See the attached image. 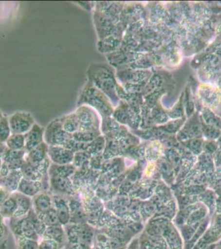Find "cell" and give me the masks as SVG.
I'll return each mask as SVG.
<instances>
[{
	"label": "cell",
	"instance_id": "22",
	"mask_svg": "<svg viewBox=\"0 0 221 249\" xmlns=\"http://www.w3.org/2000/svg\"><path fill=\"white\" fill-rule=\"evenodd\" d=\"M61 246L56 241L42 238L39 242L38 249H60Z\"/></svg>",
	"mask_w": 221,
	"mask_h": 249
},
{
	"label": "cell",
	"instance_id": "24",
	"mask_svg": "<svg viewBox=\"0 0 221 249\" xmlns=\"http://www.w3.org/2000/svg\"><path fill=\"white\" fill-rule=\"evenodd\" d=\"M12 193L5 187L0 185V206L11 196Z\"/></svg>",
	"mask_w": 221,
	"mask_h": 249
},
{
	"label": "cell",
	"instance_id": "21",
	"mask_svg": "<svg viewBox=\"0 0 221 249\" xmlns=\"http://www.w3.org/2000/svg\"><path fill=\"white\" fill-rule=\"evenodd\" d=\"M11 134L9 119L3 116L0 120V143H5Z\"/></svg>",
	"mask_w": 221,
	"mask_h": 249
},
{
	"label": "cell",
	"instance_id": "20",
	"mask_svg": "<svg viewBox=\"0 0 221 249\" xmlns=\"http://www.w3.org/2000/svg\"><path fill=\"white\" fill-rule=\"evenodd\" d=\"M15 238L18 249H38L39 241L21 236Z\"/></svg>",
	"mask_w": 221,
	"mask_h": 249
},
{
	"label": "cell",
	"instance_id": "12",
	"mask_svg": "<svg viewBox=\"0 0 221 249\" xmlns=\"http://www.w3.org/2000/svg\"><path fill=\"white\" fill-rule=\"evenodd\" d=\"M49 145L45 142L37 146L35 149L27 152L25 160L31 164H36L42 161L48 157Z\"/></svg>",
	"mask_w": 221,
	"mask_h": 249
},
{
	"label": "cell",
	"instance_id": "10",
	"mask_svg": "<svg viewBox=\"0 0 221 249\" xmlns=\"http://www.w3.org/2000/svg\"><path fill=\"white\" fill-rule=\"evenodd\" d=\"M22 178L21 170L11 171L7 177L0 178V185L5 187L11 193H13L18 191V188Z\"/></svg>",
	"mask_w": 221,
	"mask_h": 249
},
{
	"label": "cell",
	"instance_id": "3",
	"mask_svg": "<svg viewBox=\"0 0 221 249\" xmlns=\"http://www.w3.org/2000/svg\"><path fill=\"white\" fill-rule=\"evenodd\" d=\"M8 119L12 134H26L35 124L32 114L27 112H15Z\"/></svg>",
	"mask_w": 221,
	"mask_h": 249
},
{
	"label": "cell",
	"instance_id": "13",
	"mask_svg": "<svg viewBox=\"0 0 221 249\" xmlns=\"http://www.w3.org/2000/svg\"><path fill=\"white\" fill-rule=\"evenodd\" d=\"M41 238L56 241L62 245L65 241V232L61 225L47 227Z\"/></svg>",
	"mask_w": 221,
	"mask_h": 249
},
{
	"label": "cell",
	"instance_id": "17",
	"mask_svg": "<svg viewBox=\"0 0 221 249\" xmlns=\"http://www.w3.org/2000/svg\"><path fill=\"white\" fill-rule=\"evenodd\" d=\"M16 210H17V202L15 197L11 195L9 198L0 206V211L4 219H10L14 216Z\"/></svg>",
	"mask_w": 221,
	"mask_h": 249
},
{
	"label": "cell",
	"instance_id": "4",
	"mask_svg": "<svg viewBox=\"0 0 221 249\" xmlns=\"http://www.w3.org/2000/svg\"><path fill=\"white\" fill-rule=\"evenodd\" d=\"M9 227L15 237H25L37 241H39L40 238L33 228L27 216L10 219Z\"/></svg>",
	"mask_w": 221,
	"mask_h": 249
},
{
	"label": "cell",
	"instance_id": "5",
	"mask_svg": "<svg viewBox=\"0 0 221 249\" xmlns=\"http://www.w3.org/2000/svg\"><path fill=\"white\" fill-rule=\"evenodd\" d=\"M48 157L53 164L65 165L73 161L74 153L61 146H49Z\"/></svg>",
	"mask_w": 221,
	"mask_h": 249
},
{
	"label": "cell",
	"instance_id": "23",
	"mask_svg": "<svg viewBox=\"0 0 221 249\" xmlns=\"http://www.w3.org/2000/svg\"><path fill=\"white\" fill-rule=\"evenodd\" d=\"M25 159L18 160V161L10 162V163H6L7 164L8 167L10 170V171H18L21 170L22 168L23 165L25 163Z\"/></svg>",
	"mask_w": 221,
	"mask_h": 249
},
{
	"label": "cell",
	"instance_id": "6",
	"mask_svg": "<svg viewBox=\"0 0 221 249\" xmlns=\"http://www.w3.org/2000/svg\"><path fill=\"white\" fill-rule=\"evenodd\" d=\"M24 136L25 149L29 152L44 142V130L39 124H35Z\"/></svg>",
	"mask_w": 221,
	"mask_h": 249
},
{
	"label": "cell",
	"instance_id": "27",
	"mask_svg": "<svg viewBox=\"0 0 221 249\" xmlns=\"http://www.w3.org/2000/svg\"><path fill=\"white\" fill-rule=\"evenodd\" d=\"M7 147L6 146L5 143H0V158H3L4 154H5L6 150H7Z\"/></svg>",
	"mask_w": 221,
	"mask_h": 249
},
{
	"label": "cell",
	"instance_id": "31",
	"mask_svg": "<svg viewBox=\"0 0 221 249\" xmlns=\"http://www.w3.org/2000/svg\"><path fill=\"white\" fill-rule=\"evenodd\" d=\"M3 114H2V112H1V110H0V120H1L2 117H3Z\"/></svg>",
	"mask_w": 221,
	"mask_h": 249
},
{
	"label": "cell",
	"instance_id": "25",
	"mask_svg": "<svg viewBox=\"0 0 221 249\" xmlns=\"http://www.w3.org/2000/svg\"><path fill=\"white\" fill-rule=\"evenodd\" d=\"M6 234H7V228L5 223L0 224V246H1L5 241Z\"/></svg>",
	"mask_w": 221,
	"mask_h": 249
},
{
	"label": "cell",
	"instance_id": "11",
	"mask_svg": "<svg viewBox=\"0 0 221 249\" xmlns=\"http://www.w3.org/2000/svg\"><path fill=\"white\" fill-rule=\"evenodd\" d=\"M32 201L33 208L37 214L44 212L53 207L52 197L42 192L33 197Z\"/></svg>",
	"mask_w": 221,
	"mask_h": 249
},
{
	"label": "cell",
	"instance_id": "18",
	"mask_svg": "<svg viewBox=\"0 0 221 249\" xmlns=\"http://www.w3.org/2000/svg\"><path fill=\"white\" fill-rule=\"evenodd\" d=\"M7 149L10 150H22L25 149L24 134H12L5 142Z\"/></svg>",
	"mask_w": 221,
	"mask_h": 249
},
{
	"label": "cell",
	"instance_id": "2",
	"mask_svg": "<svg viewBox=\"0 0 221 249\" xmlns=\"http://www.w3.org/2000/svg\"><path fill=\"white\" fill-rule=\"evenodd\" d=\"M70 136L62 125V120H55L49 124L44 130V142L49 146H61L65 147Z\"/></svg>",
	"mask_w": 221,
	"mask_h": 249
},
{
	"label": "cell",
	"instance_id": "28",
	"mask_svg": "<svg viewBox=\"0 0 221 249\" xmlns=\"http://www.w3.org/2000/svg\"><path fill=\"white\" fill-rule=\"evenodd\" d=\"M128 249H140L139 242H138V240H133V242H132L131 244L129 245Z\"/></svg>",
	"mask_w": 221,
	"mask_h": 249
},
{
	"label": "cell",
	"instance_id": "19",
	"mask_svg": "<svg viewBox=\"0 0 221 249\" xmlns=\"http://www.w3.org/2000/svg\"><path fill=\"white\" fill-rule=\"evenodd\" d=\"M27 152L25 149L22 150H10L7 149L5 154L2 158V160L5 163L18 161V160H24L26 158Z\"/></svg>",
	"mask_w": 221,
	"mask_h": 249
},
{
	"label": "cell",
	"instance_id": "1",
	"mask_svg": "<svg viewBox=\"0 0 221 249\" xmlns=\"http://www.w3.org/2000/svg\"><path fill=\"white\" fill-rule=\"evenodd\" d=\"M92 84L90 81L81 96L80 104L87 103L99 110L102 115L110 116L112 112L111 106L106 98V96L97 89L92 88Z\"/></svg>",
	"mask_w": 221,
	"mask_h": 249
},
{
	"label": "cell",
	"instance_id": "8",
	"mask_svg": "<svg viewBox=\"0 0 221 249\" xmlns=\"http://www.w3.org/2000/svg\"><path fill=\"white\" fill-rule=\"evenodd\" d=\"M42 189L43 184L41 181H31L22 178L19 183L17 191L33 198L37 194L41 193Z\"/></svg>",
	"mask_w": 221,
	"mask_h": 249
},
{
	"label": "cell",
	"instance_id": "9",
	"mask_svg": "<svg viewBox=\"0 0 221 249\" xmlns=\"http://www.w3.org/2000/svg\"><path fill=\"white\" fill-rule=\"evenodd\" d=\"M53 207L56 210L60 224L66 225L70 219V209L66 201L58 195L52 197Z\"/></svg>",
	"mask_w": 221,
	"mask_h": 249
},
{
	"label": "cell",
	"instance_id": "26",
	"mask_svg": "<svg viewBox=\"0 0 221 249\" xmlns=\"http://www.w3.org/2000/svg\"><path fill=\"white\" fill-rule=\"evenodd\" d=\"M10 170L8 167L7 164L3 161L1 169H0V178L7 177L10 173Z\"/></svg>",
	"mask_w": 221,
	"mask_h": 249
},
{
	"label": "cell",
	"instance_id": "14",
	"mask_svg": "<svg viewBox=\"0 0 221 249\" xmlns=\"http://www.w3.org/2000/svg\"><path fill=\"white\" fill-rule=\"evenodd\" d=\"M21 172L22 174L23 178L35 181H41L43 180V175L37 171L34 165L27 161H25L24 165L21 168Z\"/></svg>",
	"mask_w": 221,
	"mask_h": 249
},
{
	"label": "cell",
	"instance_id": "29",
	"mask_svg": "<svg viewBox=\"0 0 221 249\" xmlns=\"http://www.w3.org/2000/svg\"><path fill=\"white\" fill-rule=\"evenodd\" d=\"M4 223V218L2 216L1 211H0V224H3Z\"/></svg>",
	"mask_w": 221,
	"mask_h": 249
},
{
	"label": "cell",
	"instance_id": "16",
	"mask_svg": "<svg viewBox=\"0 0 221 249\" xmlns=\"http://www.w3.org/2000/svg\"><path fill=\"white\" fill-rule=\"evenodd\" d=\"M27 217L29 221H30L31 224L32 225L33 228L34 229L35 232L41 238L43 233L45 232V229L47 228L46 225L39 218L38 216H37L33 208L31 209V211H29L28 214H27Z\"/></svg>",
	"mask_w": 221,
	"mask_h": 249
},
{
	"label": "cell",
	"instance_id": "15",
	"mask_svg": "<svg viewBox=\"0 0 221 249\" xmlns=\"http://www.w3.org/2000/svg\"><path fill=\"white\" fill-rule=\"evenodd\" d=\"M39 218L47 227L56 226L61 225L59 222L58 215L54 207L44 211V212L37 214Z\"/></svg>",
	"mask_w": 221,
	"mask_h": 249
},
{
	"label": "cell",
	"instance_id": "7",
	"mask_svg": "<svg viewBox=\"0 0 221 249\" xmlns=\"http://www.w3.org/2000/svg\"><path fill=\"white\" fill-rule=\"evenodd\" d=\"M17 202V210L13 218H18L27 216L31 209L33 208L32 198L19 193L15 192L12 193Z\"/></svg>",
	"mask_w": 221,
	"mask_h": 249
},
{
	"label": "cell",
	"instance_id": "30",
	"mask_svg": "<svg viewBox=\"0 0 221 249\" xmlns=\"http://www.w3.org/2000/svg\"><path fill=\"white\" fill-rule=\"evenodd\" d=\"M2 163H3V160H2L1 158H0V169H1Z\"/></svg>",
	"mask_w": 221,
	"mask_h": 249
}]
</instances>
